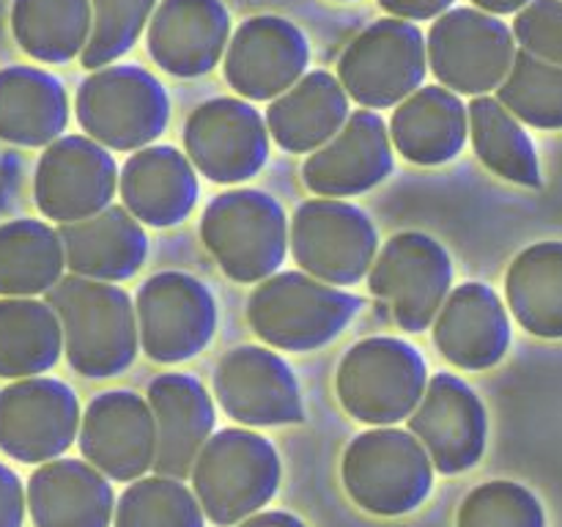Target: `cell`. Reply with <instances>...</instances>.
<instances>
[{
    "label": "cell",
    "mask_w": 562,
    "mask_h": 527,
    "mask_svg": "<svg viewBox=\"0 0 562 527\" xmlns=\"http://www.w3.org/2000/svg\"><path fill=\"white\" fill-rule=\"evenodd\" d=\"M49 307L64 329V351L77 373L91 379L119 377L140 349L137 311L124 289L80 274H66L47 291Z\"/></svg>",
    "instance_id": "1"
},
{
    "label": "cell",
    "mask_w": 562,
    "mask_h": 527,
    "mask_svg": "<svg viewBox=\"0 0 562 527\" xmlns=\"http://www.w3.org/2000/svg\"><path fill=\"white\" fill-rule=\"evenodd\" d=\"M360 307V296L313 274L278 272L252 291L247 318L263 344L283 351H313L333 344Z\"/></svg>",
    "instance_id": "2"
},
{
    "label": "cell",
    "mask_w": 562,
    "mask_h": 527,
    "mask_svg": "<svg viewBox=\"0 0 562 527\" xmlns=\"http://www.w3.org/2000/svg\"><path fill=\"white\" fill-rule=\"evenodd\" d=\"M278 448L247 428H223L201 450L192 486L214 525H239L263 508L280 486Z\"/></svg>",
    "instance_id": "3"
},
{
    "label": "cell",
    "mask_w": 562,
    "mask_h": 527,
    "mask_svg": "<svg viewBox=\"0 0 562 527\" xmlns=\"http://www.w3.org/2000/svg\"><path fill=\"white\" fill-rule=\"evenodd\" d=\"M201 239L236 283H263L278 274L291 245L289 217L261 190H228L201 217Z\"/></svg>",
    "instance_id": "4"
},
{
    "label": "cell",
    "mask_w": 562,
    "mask_h": 527,
    "mask_svg": "<svg viewBox=\"0 0 562 527\" xmlns=\"http://www.w3.org/2000/svg\"><path fill=\"white\" fill-rule=\"evenodd\" d=\"M428 368L420 351L401 338H366L351 346L338 368L340 406L371 426L409 421L428 388Z\"/></svg>",
    "instance_id": "5"
},
{
    "label": "cell",
    "mask_w": 562,
    "mask_h": 527,
    "mask_svg": "<svg viewBox=\"0 0 562 527\" xmlns=\"http://www.w3.org/2000/svg\"><path fill=\"white\" fill-rule=\"evenodd\" d=\"M344 486L362 511L404 516L420 508L434 486V461L412 431L379 426L346 448Z\"/></svg>",
    "instance_id": "6"
},
{
    "label": "cell",
    "mask_w": 562,
    "mask_h": 527,
    "mask_svg": "<svg viewBox=\"0 0 562 527\" xmlns=\"http://www.w3.org/2000/svg\"><path fill=\"white\" fill-rule=\"evenodd\" d=\"M77 121L88 137L113 152H140L165 132L170 99L140 66H104L77 91Z\"/></svg>",
    "instance_id": "7"
},
{
    "label": "cell",
    "mask_w": 562,
    "mask_h": 527,
    "mask_svg": "<svg viewBox=\"0 0 562 527\" xmlns=\"http://www.w3.org/2000/svg\"><path fill=\"white\" fill-rule=\"evenodd\" d=\"M428 71V42L415 22H373L344 49L338 80L357 104L384 110L406 102Z\"/></svg>",
    "instance_id": "8"
},
{
    "label": "cell",
    "mask_w": 562,
    "mask_h": 527,
    "mask_svg": "<svg viewBox=\"0 0 562 527\" xmlns=\"http://www.w3.org/2000/svg\"><path fill=\"white\" fill-rule=\"evenodd\" d=\"M368 285L401 329L423 333L448 302L453 261L434 236L404 231L379 250Z\"/></svg>",
    "instance_id": "9"
},
{
    "label": "cell",
    "mask_w": 562,
    "mask_h": 527,
    "mask_svg": "<svg viewBox=\"0 0 562 527\" xmlns=\"http://www.w3.org/2000/svg\"><path fill=\"white\" fill-rule=\"evenodd\" d=\"M514 31L481 9H450L428 33V66L453 93L486 97L510 75Z\"/></svg>",
    "instance_id": "10"
},
{
    "label": "cell",
    "mask_w": 562,
    "mask_h": 527,
    "mask_svg": "<svg viewBox=\"0 0 562 527\" xmlns=\"http://www.w3.org/2000/svg\"><path fill=\"white\" fill-rule=\"evenodd\" d=\"M291 253L296 264L329 285H355L373 269L379 236L362 209L338 198H316L291 220Z\"/></svg>",
    "instance_id": "11"
},
{
    "label": "cell",
    "mask_w": 562,
    "mask_h": 527,
    "mask_svg": "<svg viewBox=\"0 0 562 527\" xmlns=\"http://www.w3.org/2000/svg\"><path fill=\"white\" fill-rule=\"evenodd\" d=\"M140 349L157 362L201 355L217 329V300L187 272H159L135 296Z\"/></svg>",
    "instance_id": "12"
},
{
    "label": "cell",
    "mask_w": 562,
    "mask_h": 527,
    "mask_svg": "<svg viewBox=\"0 0 562 527\" xmlns=\"http://www.w3.org/2000/svg\"><path fill=\"white\" fill-rule=\"evenodd\" d=\"M80 401L60 379H16L0 390V450L22 464H47L80 437Z\"/></svg>",
    "instance_id": "13"
},
{
    "label": "cell",
    "mask_w": 562,
    "mask_h": 527,
    "mask_svg": "<svg viewBox=\"0 0 562 527\" xmlns=\"http://www.w3.org/2000/svg\"><path fill=\"white\" fill-rule=\"evenodd\" d=\"M119 190V168L102 143L88 135H64L38 159L33 198L38 212L60 225L104 212Z\"/></svg>",
    "instance_id": "14"
},
{
    "label": "cell",
    "mask_w": 562,
    "mask_h": 527,
    "mask_svg": "<svg viewBox=\"0 0 562 527\" xmlns=\"http://www.w3.org/2000/svg\"><path fill=\"white\" fill-rule=\"evenodd\" d=\"M184 148L201 176L217 184H239L267 165V119L245 99H212L187 119Z\"/></svg>",
    "instance_id": "15"
},
{
    "label": "cell",
    "mask_w": 562,
    "mask_h": 527,
    "mask_svg": "<svg viewBox=\"0 0 562 527\" xmlns=\"http://www.w3.org/2000/svg\"><path fill=\"white\" fill-rule=\"evenodd\" d=\"M80 450L110 481H140L157 461V421L143 395L110 390L88 404Z\"/></svg>",
    "instance_id": "16"
},
{
    "label": "cell",
    "mask_w": 562,
    "mask_h": 527,
    "mask_svg": "<svg viewBox=\"0 0 562 527\" xmlns=\"http://www.w3.org/2000/svg\"><path fill=\"white\" fill-rule=\"evenodd\" d=\"M214 395L241 426H289L305 417L289 362L263 346H236L214 371Z\"/></svg>",
    "instance_id": "17"
},
{
    "label": "cell",
    "mask_w": 562,
    "mask_h": 527,
    "mask_svg": "<svg viewBox=\"0 0 562 527\" xmlns=\"http://www.w3.org/2000/svg\"><path fill=\"white\" fill-rule=\"evenodd\" d=\"M311 47L294 22L283 16H250L225 49V80L250 102L283 97L305 77Z\"/></svg>",
    "instance_id": "18"
},
{
    "label": "cell",
    "mask_w": 562,
    "mask_h": 527,
    "mask_svg": "<svg viewBox=\"0 0 562 527\" xmlns=\"http://www.w3.org/2000/svg\"><path fill=\"white\" fill-rule=\"evenodd\" d=\"M409 431L420 439L442 475L472 470L486 450V406L481 395L453 373H437L428 382L420 406L412 412Z\"/></svg>",
    "instance_id": "19"
},
{
    "label": "cell",
    "mask_w": 562,
    "mask_h": 527,
    "mask_svg": "<svg viewBox=\"0 0 562 527\" xmlns=\"http://www.w3.org/2000/svg\"><path fill=\"white\" fill-rule=\"evenodd\" d=\"M393 173V141L384 119L357 110L344 130L307 157L302 168L307 190L322 198H351L373 190Z\"/></svg>",
    "instance_id": "20"
},
{
    "label": "cell",
    "mask_w": 562,
    "mask_h": 527,
    "mask_svg": "<svg viewBox=\"0 0 562 527\" xmlns=\"http://www.w3.org/2000/svg\"><path fill=\"white\" fill-rule=\"evenodd\" d=\"M231 14L223 0H159L148 22V55L173 77H201L223 60Z\"/></svg>",
    "instance_id": "21"
},
{
    "label": "cell",
    "mask_w": 562,
    "mask_h": 527,
    "mask_svg": "<svg viewBox=\"0 0 562 527\" xmlns=\"http://www.w3.org/2000/svg\"><path fill=\"white\" fill-rule=\"evenodd\" d=\"M148 406L157 421V475L184 481L214 437V401L190 373H162L148 384Z\"/></svg>",
    "instance_id": "22"
},
{
    "label": "cell",
    "mask_w": 562,
    "mask_h": 527,
    "mask_svg": "<svg viewBox=\"0 0 562 527\" xmlns=\"http://www.w3.org/2000/svg\"><path fill=\"white\" fill-rule=\"evenodd\" d=\"M434 344L464 371L497 366L510 346V318L497 291L486 283H461L434 324Z\"/></svg>",
    "instance_id": "23"
},
{
    "label": "cell",
    "mask_w": 562,
    "mask_h": 527,
    "mask_svg": "<svg viewBox=\"0 0 562 527\" xmlns=\"http://www.w3.org/2000/svg\"><path fill=\"white\" fill-rule=\"evenodd\" d=\"M25 494L36 527H110L115 516L110 478L80 459L42 464Z\"/></svg>",
    "instance_id": "24"
},
{
    "label": "cell",
    "mask_w": 562,
    "mask_h": 527,
    "mask_svg": "<svg viewBox=\"0 0 562 527\" xmlns=\"http://www.w3.org/2000/svg\"><path fill=\"white\" fill-rule=\"evenodd\" d=\"M124 206L151 228H168L190 217L198 201L195 165L173 146H148L126 159L119 176Z\"/></svg>",
    "instance_id": "25"
},
{
    "label": "cell",
    "mask_w": 562,
    "mask_h": 527,
    "mask_svg": "<svg viewBox=\"0 0 562 527\" xmlns=\"http://www.w3.org/2000/svg\"><path fill=\"white\" fill-rule=\"evenodd\" d=\"M66 267L71 274L119 283L140 272L148 256V236L126 206H108L80 223L60 225Z\"/></svg>",
    "instance_id": "26"
},
{
    "label": "cell",
    "mask_w": 562,
    "mask_h": 527,
    "mask_svg": "<svg viewBox=\"0 0 562 527\" xmlns=\"http://www.w3.org/2000/svg\"><path fill=\"white\" fill-rule=\"evenodd\" d=\"M349 121V93L329 71H307L267 110V130L280 148L313 154Z\"/></svg>",
    "instance_id": "27"
},
{
    "label": "cell",
    "mask_w": 562,
    "mask_h": 527,
    "mask_svg": "<svg viewBox=\"0 0 562 527\" xmlns=\"http://www.w3.org/2000/svg\"><path fill=\"white\" fill-rule=\"evenodd\" d=\"M470 137V110L459 93L445 86H426L395 108L390 141L395 152L415 165L450 162Z\"/></svg>",
    "instance_id": "28"
},
{
    "label": "cell",
    "mask_w": 562,
    "mask_h": 527,
    "mask_svg": "<svg viewBox=\"0 0 562 527\" xmlns=\"http://www.w3.org/2000/svg\"><path fill=\"white\" fill-rule=\"evenodd\" d=\"M69 124V97L58 77L33 66L0 69V141L49 146Z\"/></svg>",
    "instance_id": "29"
},
{
    "label": "cell",
    "mask_w": 562,
    "mask_h": 527,
    "mask_svg": "<svg viewBox=\"0 0 562 527\" xmlns=\"http://www.w3.org/2000/svg\"><path fill=\"white\" fill-rule=\"evenodd\" d=\"M505 296L516 322L538 338H562V242H538L514 258Z\"/></svg>",
    "instance_id": "30"
},
{
    "label": "cell",
    "mask_w": 562,
    "mask_h": 527,
    "mask_svg": "<svg viewBox=\"0 0 562 527\" xmlns=\"http://www.w3.org/2000/svg\"><path fill=\"white\" fill-rule=\"evenodd\" d=\"M64 351V329L49 302L36 296L0 300V379L49 371Z\"/></svg>",
    "instance_id": "31"
},
{
    "label": "cell",
    "mask_w": 562,
    "mask_h": 527,
    "mask_svg": "<svg viewBox=\"0 0 562 527\" xmlns=\"http://www.w3.org/2000/svg\"><path fill=\"white\" fill-rule=\"evenodd\" d=\"M60 234L42 220L0 225V296L47 294L64 278Z\"/></svg>",
    "instance_id": "32"
},
{
    "label": "cell",
    "mask_w": 562,
    "mask_h": 527,
    "mask_svg": "<svg viewBox=\"0 0 562 527\" xmlns=\"http://www.w3.org/2000/svg\"><path fill=\"white\" fill-rule=\"evenodd\" d=\"M91 0H14L11 33L22 53L42 64H66L91 38Z\"/></svg>",
    "instance_id": "33"
},
{
    "label": "cell",
    "mask_w": 562,
    "mask_h": 527,
    "mask_svg": "<svg viewBox=\"0 0 562 527\" xmlns=\"http://www.w3.org/2000/svg\"><path fill=\"white\" fill-rule=\"evenodd\" d=\"M470 135L477 157L492 173L521 187H541L536 146L521 121L494 97H475L470 108Z\"/></svg>",
    "instance_id": "34"
},
{
    "label": "cell",
    "mask_w": 562,
    "mask_h": 527,
    "mask_svg": "<svg viewBox=\"0 0 562 527\" xmlns=\"http://www.w3.org/2000/svg\"><path fill=\"white\" fill-rule=\"evenodd\" d=\"M113 522V527H203L206 514L184 483L151 475L130 483L115 505Z\"/></svg>",
    "instance_id": "35"
},
{
    "label": "cell",
    "mask_w": 562,
    "mask_h": 527,
    "mask_svg": "<svg viewBox=\"0 0 562 527\" xmlns=\"http://www.w3.org/2000/svg\"><path fill=\"white\" fill-rule=\"evenodd\" d=\"M499 102L527 126L562 130V66L519 49L514 69L505 77Z\"/></svg>",
    "instance_id": "36"
},
{
    "label": "cell",
    "mask_w": 562,
    "mask_h": 527,
    "mask_svg": "<svg viewBox=\"0 0 562 527\" xmlns=\"http://www.w3.org/2000/svg\"><path fill=\"white\" fill-rule=\"evenodd\" d=\"M157 0H91V38L82 49L86 69H104L130 53L140 38Z\"/></svg>",
    "instance_id": "37"
},
{
    "label": "cell",
    "mask_w": 562,
    "mask_h": 527,
    "mask_svg": "<svg viewBox=\"0 0 562 527\" xmlns=\"http://www.w3.org/2000/svg\"><path fill=\"white\" fill-rule=\"evenodd\" d=\"M459 527H547V514L521 483L492 481L464 500Z\"/></svg>",
    "instance_id": "38"
},
{
    "label": "cell",
    "mask_w": 562,
    "mask_h": 527,
    "mask_svg": "<svg viewBox=\"0 0 562 527\" xmlns=\"http://www.w3.org/2000/svg\"><path fill=\"white\" fill-rule=\"evenodd\" d=\"M521 49L562 66V0H532L514 20Z\"/></svg>",
    "instance_id": "39"
},
{
    "label": "cell",
    "mask_w": 562,
    "mask_h": 527,
    "mask_svg": "<svg viewBox=\"0 0 562 527\" xmlns=\"http://www.w3.org/2000/svg\"><path fill=\"white\" fill-rule=\"evenodd\" d=\"M27 494L14 470L0 464V527H22Z\"/></svg>",
    "instance_id": "40"
},
{
    "label": "cell",
    "mask_w": 562,
    "mask_h": 527,
    "mask_svg": "<svg viewBox=\"0 0 562 527\" xmlns=\"http://www.w3.org/2000/svg\"><path fill=\"white\" fill-rule=\"evenodd\" d=\"M456 0H379L387 14H393L395 20H409V22H420V20H439L442 14H448L450 5Z\"/></svg>",
    "instance_id": "41"
},
{
    "label": "cell",
    "mask_w": 562,
    "mask_h": 527,
    "mask_svg": "<svg viewBox=\"0 0 562 527\" xmlns=\"http://www.w3.org/2000/svg\"><path fill=\"white\" fill-rule=\"evenodd\" d=\"M239 527H307L300 516L285 511H258L250 519L239 522Z\"/></svg>",
    "instance_id": "42"
},
{
    "label": "cell",
    "mask_w": 562,
    "mask_h": 527,
    "mask_svg": "<svg viewBox=\"0 0 562 527\" xmlns=\"http://www.w3.org/2000/svg\"><path fill=\"white\" fill-rule=\"evenodd\" d=\"M481 11L494 16H503V14H519L521 9L532 3V0H472Z\"/></svg>",
    "instance_id": "43"
},
{
    "label": "cell",
    "mask_w": 562,
    "mask_h": 527,
    "mask_svg": "<svg viewBox=\"0 0 562 527\" xmlns=\"http://www.w3.org/2000/svg\"><path fill=\"white\" fill-rule=\"evenodd\" d=\"M340 3H346V0H340Z\"/></svg>",
    "instance_id": "44"
}]
</instances>
